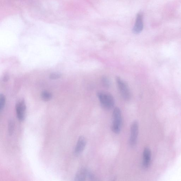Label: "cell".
<instances>
[{
  "label": "cell",
  "instance_id": "obj_1",
  "mask_svg": "<svg viewBox=\"0 0 181 181\" xmlns=\"http://www.w3.org/2000/svg\"><path fill=\"white\" fill-rule=\"evenodd\" d=\"M97 96L103 107L108 109L113 108L115 100L111 94L107 92L100 91L97 92Z\"/></svg>",
  "mask_w": 181,
  "mask_h": 181
},
{
  "label": "cell",
  "instance_id": "obj_2",
  "mask_svg": "<svg viewBox=\"0 0 181 181\" xmlns=\"http://www.w3.org/2000/svg\"><path fill=\"white\" fill-rule=\"evenodd\" d=\"M112 116L113 123L112 126V130L115 134H119L120 131L122 123L121 112L119 108L116 107L114 108Z\"/></svg>",
  "mask_w": 181,
  "mask_h": 181
},
{
  "label": "cell",
  "instance_id": "obj_3",
  "mask_svg": "<svg viewBox=\"0 0 181 181\" xmlns=\"http://www.w3.org/2000/svg\"><path fill=\"white\" fill-rule=\"evenodd\" d=\"M116 82L123 98L125 100H129L130 99L131 95L128 85L119 77H116Z\"/></svg>",
  "mask_w": 181,
  "mask_h": 181
},
{
  "label": "cell",
  "instance_id": "obj_4",
  "mask_svg": "<svg viewBox=\"0 0 181 181\" xmlns=\"http://www.w3.org/2000/svg\"><path fill=\"white\" fill-rule=\"evenodd\" d=\"M26 106L23 99L20 100L16 103V111L17 116L20 121H23L26 117Z\"/></svg>",
  "mask_w": 181,
  "mask_h": 181
},
{
  "label": "cell",
  "instance_id": "obj_5",
  "mask_svg": "<svg viewBox=\"0 0 181 181\" xmlns=\"http://www.w3.org/2000/svg\"><path fill=\"white\" fill-rule=\"evenodd\" d=\"M139 133V123L138 122L135 121L133 122L131 127L130 136L129 143L131 146H134L137 142L138 136Z\"/></svg>",
  "mask_w": 181,
  "mask_h": 181
},
{
  "label": "cell",
  "instance_id": "obj_6",
  "mask_svg": "<svg viewBox=\"0 0 181 181\" xmlns=\"http://www.w3.org/2000/svg\"><path fill=\"white\" fill-rule=\"evenodd\" d=\"M143 15L142 12H139L136 15V23L132 29V32L134 34H139L143 31Z\"/></svg>",
  "mask_w": 181,
  "mask_h": 181
},
{
  "label": "cell",
  "instance_id": "obj_7",
  "mask_svg": "<svg viewBox=\"0 0 181 181\" xmlns=\"http://www.w3.org/2000/svg\"><path fill=\"white\" fill-rule=\"evenodd\" d=\"M91 172L86 168H83L77 172L75 175V180L77 181H85L87 178H90Z\"/></svg>",
  "mask_w": 181,
  "mask_h": 181
},
{
  "label": "cell",
  "instance_id": "obj_8",
  "mask_svg": "<svg viewBox=\"0 0 181 181\" xmlns=\"http://www.w3.org/2000/svg\"><path fill=\"white\" fill-rule=\"evenodd\" d=\"M86 145V140L84 136H80L79 138L76 146L74 153L76 154L79 155L84 150Z\"/></svg>",
  "mask_w": 181,
  "mask_h": 181
},
{
  "label": "cell",
  "instance_id": "obj_9",
  "mask_svg": "<svg viewBox=\"0 0 181 181\" xmlns=\"http://www.w3.org/2000/svg\"><path fill=\"white\" fill-rule=\"evenodd\" d=\"M151 152L148 147H146L143 151V165L145 168L148 167L151 160Z\"/></svg>",
  "mask_w": 181,
  "mask_h": 181
},
{
  "label": "cell",
  "instance_id": "obj_10",
  "mask_svg": "<svg viewBox=\"0 0 181 181\" xmlns=\"http://www.w3.org/2000/svg\"><path fill=\"white\" fill-rule=\"evenodd\" d=\"M42 99L45 101H48L52 98L53 95L51 92L49 91H44L42 92L41 95Z\"/></svg>",
  "mask_w": 181,
  "mask_h": 181
},
{
  "label": "cell",
  "instance_id": "obj_11",
  "mask_svg": "<svg viewBox=\"0 0 181 181\" xmlns=\"http://www.w3.org/2000/svg\"><path fill=\"white\" fill-rule=\"evenodd\" d=\"M101 82H102L103 85L104 87L106 88L109 87L110 85V81L106 77H103L102 79H101Z\"/></svg>",
  "mask_w": 181,
  "mask_h": 181
},
{
  "label": "cell",
  "instance_id": "obj_12",
  "mask_svg": "<svg viewBox=\"0 0 181 181\" xmlns=\"http://www.w3.org/2000/svg\"><path fill=\"white\" fill-rule=\"evenodd\" d=\"M5 96L1 94L0 95V110L1 112L5 106Z\"/></svg>",
  "mask_w": 181,
  "mask_h": 181
},
{
  "label": "cell",
  "instance_id": "obj_13",
  "mask_svg": "<svg viewBox=\"0 0 181 181\" xmlns=\"http://www.w3.org/2000/svg\"><path fill=\"white\" fill-rule=\"evenodd\" d=\"M61 77V75L58 73H51L50 75V78L53 80H56L60 78Z\"/></svg>",
  "mask_w": 181,
  "mask_h": 181
},
{
  "label": "cell",
  "instance_id": "obj_14",
  "mask_svg": "<svg viewBox=\"0 0 181 181\" xmlns=\"http://www.w3.org/2000/svg\"><path fill=\"white\" fill-rule=\"evenodd\" d=\"M14 128V121L11 120L9 121L8 125V131L9 134H12Z\"/></svg>",
  "mask_w": 181,
  "mask_h": 181
},
{
  "label": "cell",
  "instance_id": "obj_15",
  "mask_svg": "<svg viewBox=\"0 0 181 181\" xmlns=\"http://www.w3.org/2000/svg\"><path fill=\"white\" fill-rule=\"evenodd\" d=\"M8 79H9L8 77V76H6V77H4V81H8Z\"/></svg>",
  "mask_w": 181,
  "mask_h": 181
}]
</instances>
